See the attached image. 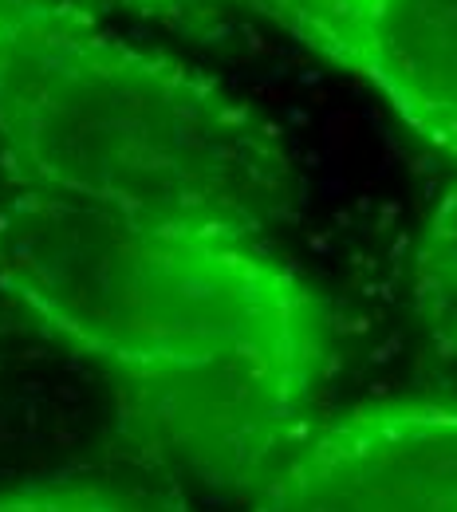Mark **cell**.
<instances>
[{
    "instance_id": "6da1fadb",
    "label": "cell",
    "mask_w": 457,
    "mask_h": 512,
    "mask_svg": "<svg viewBox=\"0 0 457 512\" xmlns=\"http://www.w3.org/2000/svg\"><path fill=\"white\" fill-rule=\"evenodd\" d=\"M0 292L107 375L134 449L209 489L284 465L331 359L320 296L261 237L217 225L16 190Z\"/></svg>"
},
{
    "instance_id": "8992f818",
    "label": "cell",
    "mask_w": 457,
    "mask_h": 512,
    "mask_svg": "<svg viewBox=\"0 0 457 512\" xmlns=\"http://www.w3.org/2000/svg\"><path fill=\"white\" fill-rule=\"evenodd\" d=\"M0 512H123V493L99 485H52L0 497Z\"/></svg>"
},
{
    "instance_id": "52a82bcc",
    "label": "cell",
    "mask_w": 457,
    "mask_h": 512,
    "mask_svg": "<svg viewBox=\"0 0 457 512\" xmlns=\"http://www.w3.org/2000/svg\"><path fill=\"white\" fill-rule=\"evenodd\" d=\"M52 4H71V8H87L95 16H107L115 8H131V12H146L154 16V0H52Z\"/></svg>"
},
{
    "instance_id": "7a4b0ae2",
    "label": "cell",
    "mask_w": 457,
    "mask_h": 512,
    "mask_svg": "<svg viewBox=\"0 0 457 512\" xmlns=\"http://www.w3.org/2000/svg\"><path fill=\"white\" fill-rule=\"evenodd\" d=\"M0 154L20 190L264 237L296 201L272 123L103 16L0 0Z\"/></svg>"
},
{
    "instance_id": "3957f363",
    "label": "cell",
    "mask_w": 457,
    "mask_h": 512,
    "mask_svg": "<svg viewBox=\"0 0 457 512\" xmlns=\"http://www.w3.org/2000/svg\"><path fill=\"white\" fill-rule=\"evenodd\" d=\"M182 12H233L284 32L457 158V0H154V16Z\"/></svg>"
},
{
    "instance_id": "277c9868",
    "label": "cell",
    "mask_w": 457,
    "mask_h": 512,
    "mask_svg": "<svg viewBox=\"0 0 457 512\" xmlns=\"http://www.w3.org/2000/svg\"><path fill=\"white\" fill-rule=\"evenodd\" d=\"M253 512H457V410L359 406L300 438Z\"/></svg>"
},
{
    "instance_id": "5b68a950",
    "label": "cell",
    "mask_w": 457,
    "mask_h": 512,
    "mask_svg": "<svg viewBox=\"0 0 457 512\" xmlns=\"http://www.w3.org/2000/svg\"><path fill=\"white\" fill-rule=\"evenodd\" d=\"M410 296L430 351L457 383V182L442 193L422 229Z\"/></svg>"
}]
</instances>
